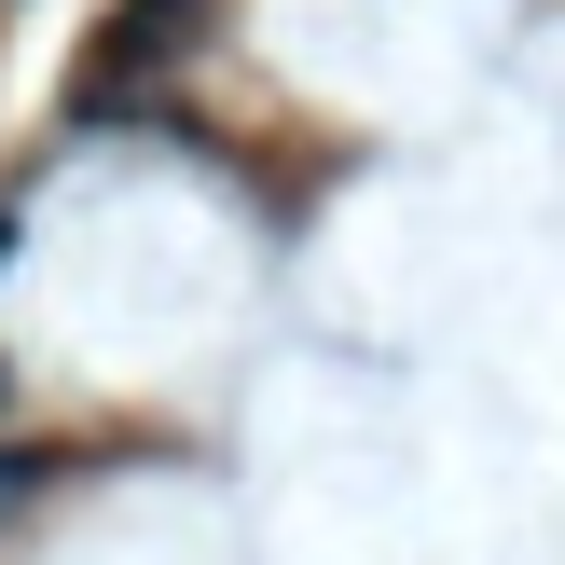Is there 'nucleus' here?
<instances>
[{"label": "nucleus", "mask_w": 565, "mask_h": 565, "mask_svg": "<svg viewBox=\"0 0 565 565\" xmlns=\"http://www.w3.org/2000/svg\"><path fill=\"white\" fill-rule=\"evenodd\" d=\"M28 483H42V469H28V456H0V511H14V497H28Z\"/></svg>", "instance_id": "nucleus-1"}]
</instances>
